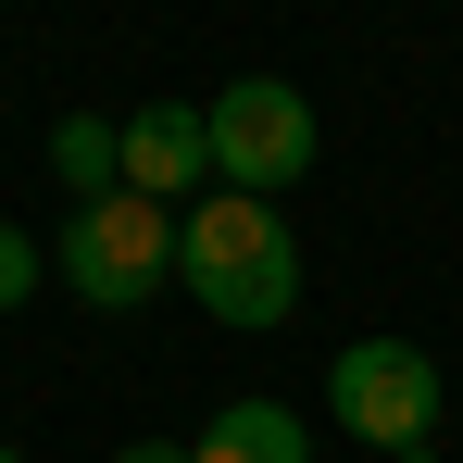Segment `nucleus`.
I'll return each mask as SVG.
<instances>
[{
    "label": "nucleus",
    "instance_id": "f257e3e1",
    "mask_svg": "<svg viewBox=\"0 0 463 463\" xmlns=\"http://www.w3.org/2000/svg\"><path fill=\"white\" fill-rule=\"evenodd\" d=\"M175 276H188V301L213 313V326L263 338V326H288V313H301V238H288L276 201L213 188V201H188V213H175Z\"/></svg>",
    "mask_w": 463,
    "mask_h": 463
},
{
    "label": "nucleus",
    "instance_id": "1a4fd4ad",
    "mask_svg": "<svg viewBox=\"0 0 463 463\" xmlns=\"http://www.w3.org/2000/svg\"><path fill=\"white\" fill-rule=\"evenodd\" d=\"M113 463H188V439H126Z\"/></svg>",
    "mask_w": 463,
    "mask_h": 463
},
{
    "label": "nucleus",
    "instance_id": "7ed1b4c3",
    "mask_svg": "<svg viewBox=\"0 0 463 463\" xmlns=\"http://www.w3.org/2000/svg\"><path fill=\"white\" fill-rule=\"evenodd\" d=\"M326 401H338V439H364L388 463L439 451V351H413V338H351L326 364Z\"/></svg>",
    "mask_w": 463,
    "mask_h": 463
},
{
    "label": "nucleus",
    "instance_id": "423d86ee",
    "mask_svg": "<svg viewBox=\"0 0 463 463\" xmlns=\"http://www.w3.org/2000/svg\"><path fill=\"white\" fill-rule=\"evenodd\" d=\"M188 463H313V426L288 401H213V426L188 439Z\"/></svg>",
    "mask_w": 463,
    "mask_h": 463
},
{
    "label": "nucleus",
    "instance_id": "6e6552de",
    "mask_svg": "<svg viewBox=\"0 0 463 463\" xmlns=\"http://www.w3.org/2000/svg\"><path fill=\"white\" fill-rule=\"evenodd\" d=\"M25 288H38V238L0 226V301H25Z\"/></svg>",
    "mask_w": 463,
    "mask_h": 463
},
{
    "label": "nucleus",
    "instance_id": "20e7f679",
    "mask_svg": "<svg viewBox=\"0 0 463 463\" xmlns=\"http://www.w3.org/2000/svg\"><path fill=\"white\" fill-rule=\"evenodd\" d=\"M201 126H213V175H226L238 201H276V188H301V175H313V100H301L288 76L213 88Z\"/></svg>",
    "mask_w": 463,
    "mask_h": 463
},
{
    "label": "nucleus",
    "instance_id": "0eeeda50",
    "mask_svg": "<svg viewBox=\"0 0 463 463\" xmlns=\"http://www.w3.org/2000/svg\"><path fill=\"white\" fill-rule=\"evenodd\" d=\"M51 175H63L76 201H113V188H126V151H113V126H100V113H63V126H51Z\"/></svg>",
    "mask_w": 463,
    "mask_h": 463
},
{
    "label": "nucleus",
    "instance_id": "9d476101",
    "mask_svg": "<svg viewBox=\"0 0 463 463\" xmlns=\"http://www.w3.org/2000/svg\"><path fill=\"white\" fill-rule=\"evenodd\" d=\"M0 463H25V451H13V439H0Z\"/></svg>",
    "mask_w": 463,
    "mask_h": 463
},
{
    "label": "nucleus",
    "instance_id": "f03ea898",
    "mask_svg": "<svg viewBox=\"0 0 463 463\" xmlns=\"http://www.w3.org/2000/svg\"><path fill=\"white\" fill-rule=\"evenodd\" d=\"M51 263H63V288H76L88 313H138L163 276H175V213H163V201H138V188L76 201V213H63V238H51Z\"/></svg>",
    "mask_w": 463,
    "mask_h": 463
},
{
    "label": "nucleus",
    "instance_id": "39448f33",
    "mask_svg": "<svg viewBox=\"0 0 463 463\" xmlns=\"http://www.w3.org/2000/svg\"><path fill=\"white\" fill-rule=\"evenodd\" d=\"M113 151H126V188H138V201H163V213L213 188V126H201L188 100H138V113L113 126Z\"/></svg>",
    "mask_w": 463,
    "mask_h": 463
}]
</instances>
